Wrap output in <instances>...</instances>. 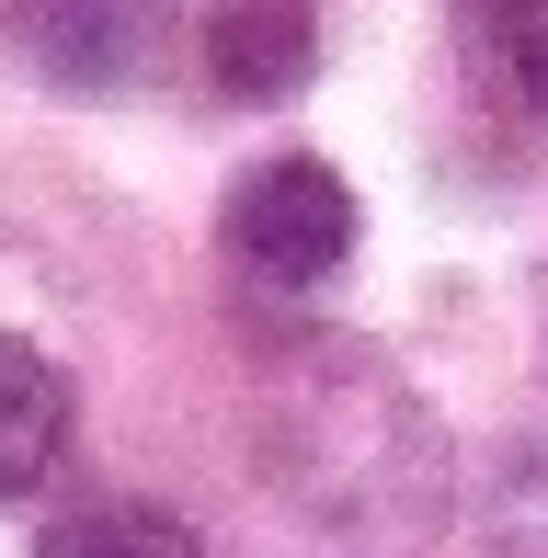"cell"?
Returning <instances> with one entry per match:
<instances>
[{
	"instance_id": "cell-1",
	"label": "cell",
	"mask_w": 548,
	"mask_h": 558,
	"mask_svg": "<svg viewBox=\"0 0 548 558\" xmlns=\"http://www.w3.org/2000/svg\"><path fill=\"white\" fill-rule=\"evenodd\" d=\"M217 240H229L240 274H263V286H332L343 263H355V194H343L332 160H252L229 183V206H217Z\"/></svg>"
},
{
	"instance_id": "cell-4",
	"label": "cell",
	"mask_w": 548,
	"mask_h": 558,
	"mask_svg": "<svg viewBox=\"0 0 548 558\" xmlns=\"http://www.w3.org/2000/svg\"><path fill=\"white\" fill-rule=\"evenodd\" d=\"M69 456V376L23 331H0V501H35Z\"/></svg>"
},
{
	"instance_id": "cell-3",
	"label": "cell",
	"mask_w": 548,
	"mask_h": 558,
	"mask_svg": "<svg viewBox=\"0 0 548 558\" xmlns=\"http://www.w3.org/2000/svg\"><path fill=\"white\" fill-rule=\"evenodd\" d=\"M194 58H206V81L229 92V104H286L320 69V12L309 0H206Z\"/></svg>"
},
{
	"instance_id": "cell-2",
	"label": "cell",
	"mask_w": 548,
	"mask_h": 558,
	"mask_svg": "<svg viewBox=\"0 0 548 558\" xmlns=\"http://www.w3.org/2000/svg\"><path fill=\"white\" fill-rule=\"evenodd\" d=\"M0 35L58 92H138L183 35V0H0Z\"/></svg>"
},
{
	"instance_id": "cell-6",
	"label": "cell",
	"mask_w": 548,
	"mask_h": 558,
	"mask_svg": "<svg viewBox=\"0 0 548 558\" xmlns=\"http://www.w3.org/2000/svg\"><path fill=\"white\" fill-rule=\"evenodd\" d=\"M468 23H480V46L514 69V92L548 114V0H468Z\"/></svg>"
},
{
	"instance_id": "cell-5",
	"label": "cell",
	"mask_w": 548,
	"mask_h": 558,
	"mask_svg": "<svg viewBox=\"0 0 548 558\" xmlns=\"http://www.w3.org/2000/svg\"><path fill=\"white\" fill-rule=\"evenodd\" d=\"M35 558H206V547H194L183 513H160V501H138V490H104V501H69L35 536Z\"/></svg>"
}]
</instances>
